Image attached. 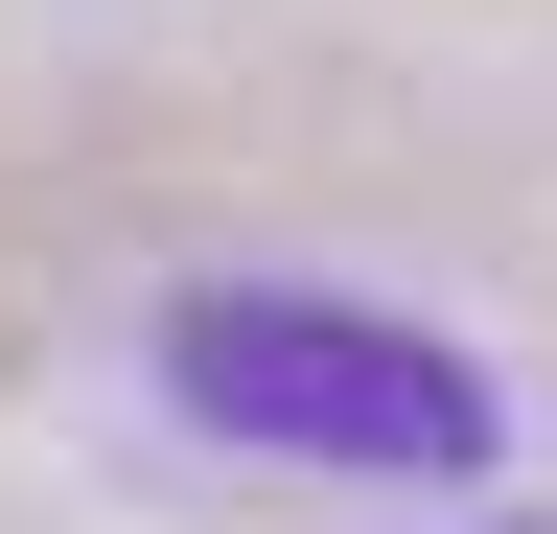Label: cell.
Returning a JSON list of instances; mask_svg holds the SVG:
<instances>
[{
	"mask_svg": "<svg viewBox=\"0 0 557 534\" xmlns=\"http://www.w3.org/2000/svg\"><path fill=\"white\" fill-rule=\"evenodd\" d=\"M163 395L256 464H372V488H487V349L395 302H325V280H186L163 302Z\"/></svg>",
	"mask_w": 557,
	"mask_h": 534,
	"instance_id": "6da1fadb",
	"label": "cell"
}]
</instances>
